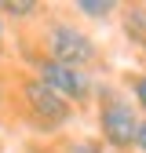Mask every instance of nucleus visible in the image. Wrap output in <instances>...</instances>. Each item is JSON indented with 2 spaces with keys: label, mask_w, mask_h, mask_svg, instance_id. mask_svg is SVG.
Returning <instances> with one entry per match:
<instances>
[{
  "label": "nucleus",
  "mask_w": 146,
  "mask_h": 153,
  "mask_svg": "<svg viewBox=\"0 0 146 153\" xmlns=\"http://www.w3.org/2000/svg\"><path fill=\"white\" fill-rule=\"evenodd\" d=\"M99 131H102V142L117 153H128L135 146V131H139V113L132 106L124 91L117 88H99Z\"/></svg>",
  "instance_id": "obj_1"
},
{
  "label": "nucleus",
  "mask_w": 146,
  "mask_h": 153,
  "mask_svg": "<svg viewBox=\"0 0 146 153\" xmlns=\"http://www.w3.org/2000/svg\"><path fill=\"white\" fill-rule=\"evenodd\" d=\"M18 99H22V113H26V120L33 128H40V131H59L69 124L73 117V106L62 102L59 95H55L51 88H44L36 76H26L22 84H18Z\"/></svg>",
  "instance_id": "obj_2"
},
{
  "label": "nucleus",
  "mask_w": 146,
  "mask_h": 153,
  "mask_svg": "<svg viewBox=\"0 0 146 153\" xmlns=\"http://www.w3.org/2000/svg\"><path fill=\"white\" fill-rule=\"evenodd\" d=\"M44 59L51 62H62V66H73V69H84L99 59V51H95V40L77 29L73 22H51L48 33H44Z\"/></svg>",
  "instance_id": "obj_3"
},
{
  "label": "nucleus",
  "mask_w": 146,
  "mask_h": 153,
  "mask_svg": "<svg viewBox=\"0 0 146 153\" xmlns=\"http://www.w3.org/2000/svg\"><path fill=\"white\" fill-rule=\"evenodd\" d=\"M36 80H40L44 88H51L69 106H80V102L91 99V76H88V69H73V66H62V62L40 59L36 62Z\"/></svg>",
  "instance_id": "obj_4"
},
{
  "label": "nucleus",
  "mask_w": 146,
  "mask_h": 153,
  "mask_svg": "<svg viewBox=\"0 0 146 153\" xmlns=\"http://www.w3.org/2000/svg\"><path fill=\"white\" fill-rule=\"evenodd\" d=\"M124 33H128V36H132V40L146 51V7H142V4L124 7Z\"/></svg>",
  "instance_id": "obj_5"
},
{
  "label": "nucleus",
  "mask_w": 146,
  "mask_h": 153,
  "mask_svg": "<svg viewBox=\"0 0 146 153\" xmlns=\"http://www.w3.org/2000/svg\"><path fill=\"white\" fill-rule=\"evenodd\" d=\"M36 11H44V4H36V0H4L0 4V15H11V18H29Z\"/></svg>",
  "instance_id": "obj_6"
},
{
  "label": "nucleus",
  "mask_w": 146,
  "mask_h": 153,
  "mask_svg": "<svg viewBox=\"0 0 146 153\" xmlns=\"http://www.w3.org/2000/svg\"><path fill=\"white\" fill-rule=\"evenodd\" d=\"M73 11H80V15H88V18H106L110 11H117V4L113 0H77V4H73Z\"/></svg>",
  "instance_id": "obj_7"
},
{
  "label": "nucleus",
  "mask_w": 146,
  "mask_h": 153,
  "mask_svg": "<svg viewBox=\"0 0 146 153\" xmlns=\"http://www.w3.org/2000/svg\"><path fill=\"white\" fill-rule=\"evenodd\" d=\"M128 88H132V106H139L142 113H146V76H132V80H128Z\"/></svg>",
  "instance_id": "obj_8"
},
{
  "label": "nucleus",
  "mask_w": 146,
  "mask_h": 153,
  "mask_svg": "<svg viewBox=\"0 0 146 153\" xmlns=\"http://www.w3.org/2000/svg\"><path fill=\"white\" fill-rule=\"evenodd\" d=\"M66 153H106L99 139H77V142H69Z\"/></svg>",
  "instance_id": "obj_9"
},
{
  "label": "nucleus",
  "mask_w": 146,
  "mask_h": 153,
  "mask_svg": "<svg viewBox=\"0 0 146 153\" xmlns=\"http://www.w3.org/2000/svg\"><path fill=\"white\" fill-rule=\"evenodd\" d=\"M135 149L146 153V120H139V131H135Z\"/></svg>",
  "instance_id": "obj_10"
},
{
  "label": "nucleus",
  "mask_w": 146,
  "mask_h": 153,
  "mask_svg": "<svg viewBox=\"0 0 146 153\" xmlns=\"http://www.w3.org/2000/svg\"><path fill=\"white\" fill-rule=\"evenodd\" d=\"M0 48H4V15H0Z\"/></svg>",
  "instance_id": "obj_11"
},
{
  "label": "nucleus",
  "mask_w": 146,
  "mask_h": 153,
  "mask_svg": "<svg viewBox=\"0 0 146 153\" xmlns=\"http://www.w3.org/2000/svg\"><path fill=\"white\" fill-rule=\"evenodd\" d=\"M0 102H4V91H0Z\"/></svg>",
  "instance_id": "obj_12"
}]
</instances>
